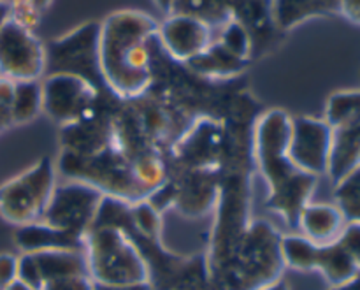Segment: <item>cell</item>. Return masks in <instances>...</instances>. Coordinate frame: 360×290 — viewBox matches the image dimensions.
<instances>
[{"mask_svg":"<svg viewBox=\"0 0 360 290\" xmlns=\"http://www.w3.org/2000/svg\"><path fill=\"white\" fill-rule=\"evenodd\" d=\"M158 42L169 56L178 62H192L202 55L211 41V25L188 14L172 13L158 25Z\"/></svg>","mask_w":360,"mask_h":290,"instance_id":"11","label":"cell"},{"mask_svg":"<svg viewBox=\"0 0 360 290\" xmlns=\"http://www.w3.org/2000/svg\"><path fill=\"white\" fill-rule=\"evenodd\" d=\"M72 278H88L84 252L53 250L18 257V280L34 290Z\"/></svg>","mask_w":360,"mask_h":290,"instance_id":"9","label":"cell"},{"mask_svg":"<svg viewBox=\"0 0 360 290\" xmlns=\"http://www.w3.org/2000/svg\"><path fill=\"white\" fill-rule=\"evenodd\" d=\"M102 203L104 194L72 179L67 185L56 187L41 222L84 239L95 225Z\"/></svg>","mask_w":360,"mask_h":290,"instance_id":"5","label":"cell"},{"mask_svg":"<svg viewBox=\"0 0 360 290\" xmlns=\"http://www.w3.org/2000/svg\"><path fill=\"white\" fill-rule=\"evenodd\" d=\"M336 204L347 220H360V168L336 185Z\"/></svg>","mask_w":360,"mask_h":290,"instance_id":"19","label":"cell"},{"mask_svg":"<svg viewBox=\"0 0 360 290\" xmlns=\"http://www.w3.org/2000/svg\"><path fill=\"white\" fill-rule=\"evenodd\" d=\"M330 290H360V271L355 275V278H352L348 284L341 285V287H333Z\"/></svg>","mask_w":360,"mask_h":290,"instance_id":"26","label":"cell"},{"mask_svg":"<svg viewBox=\"0 0 360 290\" xmlns=\"http://www.w3.org/2000/svg\"><path fill=\"white\" fill-rule=\"evenodd\" d=\"M326 122L330 129L360 123V90H343L330 95L326 109Z\"/></svg>","mask_w":360,"mask_h":290,"instance_id":"18","label":"cell"},{"mask_svg":"<svg viewBox=\"0 0 360 290\" xmlns=\"http://www.w3.org/2000/svg\"><path fill=\"white\" fill-rule=\"evenodd\" d=\"M18 282V257L13 253H0V290Z\"/></svg>","mask_w":360,"mask_h":290,"instance_id":"21","label":"cell"},{"mask_svg":"<svg viewBox=\"0 0 360 290\" xmlns=\"http://www.w3.org/2000/svg\"><path fill=\"white\" fill-rule=\"evenodd\" d=\"M259 290H290V287H288V284L285 280H281V278H278V280L271 282V284L264 285L262 289Z\"/></svg>","mask_w":360,"mask_h":290,"instance_id":"27","label":"cell"},{"mask_svg":"<svg viewBox=\"0 0 360 290\" xmlns=\"http://www.w3.org/2000/svg\"><path fill=\"white\" fill-rule=\"evenodd\" d=\"M169 290H214V287L210 278H202V280L186 282V284H181L178 287H172Z\"/></svg>","mask_w":360,"mask_h":290,"instance_id":"25","label":"cell"},{"mask_svg":"<svg viewBox=\"0 0 360 290\" xmlns=\"http://www.w3.org/2000/svg\"><path fill=\"white\" fill-rule=\"evenodd\" d=\"M158 23L139 11H118L98 32V69L109 92L123 101L146 94L153 81Z\"/></svg>","mask_w":360,"mask_h":290,"instance_id":"1","label":"cell"},{"mask_svg":"<svg viewBox=\"0 0 360 290\" xmlns=\"http://www.w3.org/2000/svg\"><path fill=\"white\" fill-rule=\"evenodd\" d=\"M6 290H34V289L27 287V285H25V284H21V282L18 280V282H14V284L11 285V287H7Z\"/></svg>","mask_w":360,"mask_h":290,"instance_id":"31","label":"cell"},{"mask_svg":"<svg viewBox=\"0 0 360 290\" xmlns=\"http://www.w3.org/2000/svg\"><path fill=\"white\" fill-rule=\"evenodd\" d=\"M42 111L62 125L79 122L98 101V84L70 72H53L42 81Z\"/></svg>","mask_w":360,"mask_h":290,"instance_id":"6","label":"cell"},{"mask_svg":"<svg viewBox=\"0 0 360 290\" xmlns=\"http://www.w3.org/2000/svg\"><path fill=\"white\" fill-rule=\"evenodd\" d=\"M347 222V217L338 204L308 203L299 215L297 229L315 245L323 246L340 238Z\"/></svg>","mask_w":360,"mask_h":290,"instance_id":"12","label":"cell"},{"mask_svg":"<svg viewBox=\"0 0 360 290\" xmlns=\"http://www.w3.org/2000/svg\"><path fill=\"white\" fill-rule=\"evenodd\" d=\"M88 278L94 284L130 285L150 282L148 264L129 229L94 225L84 238Z\"/></svg>","mask_w":360,"mask_h":290,"instance_id":"3","label":"cell"},{"mask_svg":"<svg viewBox=\"0 0 360 290\" xmlns=\"http://www.w3.org/2000/svg\"><path fill=\"white\" fill-rule=\"evenodd\" d=\"M315 270L322 273V277L333 289L348 284L352 278H355L360 267L354 257L350 256V252L336 239L329 245L319 246Z\"/></svg>","mask_w":360,"mask_h":290,"instance_id":"15","label":"cell"},{"mask_svg":"<svg viewBox=\"0 0 360 290\" xmlns=\"http://www.w3.org/2000/svg\"><path fill=\"white\" fill-rule=\"evenodd\" d=\"M340 13H343L354 23L360 25V0H341Z\"/></svg>","mask_w":360,"mask_h":290,"instance_id":"23","label":"cell"},{"mask_svg":"<svg viewBox=\"0 0 360 290\" xmlns=\"http://www.w3.org/2000/svg\"><path fill=\"white\" fill-rule=\"evenodd\" d=\"M157 4H158V6L162 7V9L165 11V13L171 14V11H172V4H174V0H157Z\"/></svg>","mask_w":360,"mask_h":290,"instance_id":"29","label":"cell"},{"mask_svg":"<svg viewBox=\"0 0 360 290\" xmlns=\"http://www.w3.org/2000/svg\"><path fill=\"white\" fill-rule=\"evenodd\" d=\"M14 243L23 253L35 252H53V250H74V252H83L84 239L77 236L69 234L65 231L51 227L44 222H35V224L21 225L18 227Z\"/></svg>","mask_w":360,"mask_h":290,"instance_id":"13","label":"cell"},{"mask_svg":"<svg viewBox=\"0 0 360 290\" xmlns=\"http://www.w3.org/2000/svg\"><path fill=\"white\" fill-rule=\"evenodd\" d=\"M98 32L101 27L97 23H88L67 37L53 42L51 49L46 51V67L51 63L55 65V72L77 74L86 80H90V70L102 81L98 69Z\"/></svg>","mask_w":360,"mask_h":290,"instance_id":"10","label":"cell"},{"mask_svg":"<svg viewBox=\"0 0 360 290\" xmlns=\"http://www.w3.org/2000/svg\"><path fill=\"white\" fill-rule=\"evenodd\" d=\"M44 290H91V282L90 278H72L46 285Z\"/></svg>","mask_w":360,"mask_h":290,"instance_id":"22","label":"cell"},{"mask_svg":"<svg viewBox=\"0 0 360 290\" xmlns=\"http://www.w3.org/2000/svg\"><path fill=\"white\" fill-rule=\"evenodd\" d=\"M14 95V81L0 77V132L13 125L11 118V102Z\"/></svg>","mask_w":360,"mask_h":290,"instance_id":"20","label":"cell"},{"mask_svg":"<svg viewBox=\"0 0 360 290\" xmlns=\"http://www.w3.org/2000/svg\"><path fill=\"white\" fill-rule=\"evenodd\" d=\"M9 16V7H7V2H0V25L6 18Z\"/></svg>","mask_w":360,"mask_h":290,"instance_id":"30","label":"cell"},{"mask_svg":"<svg viewBox=\"0 0 360 290\" xmlns=\"http://www.w3.org/2000/svg\"><path fill=\"white\" fill-rule=\"evenodd\" d=\"M55 165L48 157L0 187V217L9 224L41 222L56 189Z\"/></svg>","mask_w":360,"mask_h":290,"instance_id":"4","label":"cell"},{"mask_svg":"<svg viewBox=\"0 0 360 290\" xmlns=\"http://www.w3.org/2000/svg\"><path fill=\"white\" fill-rule=\"evenodd\" d=\"M42 111V84L41 81H16L11 102L13 123H27Z\"/></svg>","mask_w":360,"mask_h":290,"instance_id":"17","label":"cell"},{"mask_svg":"<svg viewBox=\"0 0 360 290\" xmlns=\"http://www.w3.org/2000/svg\"><path fill=\"white\" fill-rule=\"evenodd\" d=\"M32 4H34L35 9H37L39 13H42V11H46L49 6H51L53 0H32Z\"/></svg>","mask_w":360,"mask_h":290,"instance_id":"28","label":"cell"},{"mask_svg":"<svg viewBox=\"0 0 360 290\" xmlns=\"http://www.w3.org/2000/svg\"><path fill=\"white\" fill-rule=\"evenodd\" d=\"M91 290H153L150 282H143V284H130V285H104V284H94L91 282Z\"/></svg>","mask_w":360,"mask_h":290,"instance_id":"24","label":"cell"},{"mask_svg":"<svg viewBox=\"0 0 360 290\" xmlns=\"http://www.w3.org/2000/svg\"><path fill=\"white\" fill-rule=\"evenodd\" d=\"M360 168V123L333 129V144L327 175L334 183L343 182Z\"/></svg>","mask_w":360,"mask_h":290,"instance_id":"14","label":"cell"},{"mask_svg":"<svg viewBox=\"0 0 360 290\" xmlns=\"http://www.w3.org/2000/svg\"><path fill=\"white\" fill-rule=\"evenodd\" d=\"M281 259L285 267H292L297 271H315L319 245L302 234L281 236L280 243Z\"/></svg>","mask_w":360,"mask_h":290,"instance_id":"16","label":"cell"},{"mask_svg":"<svg viewBox=\"0 0 360 290\" xmlns=\"http://www.w3.org/2000/svg\"><path fill=\"white\" fill-rule=\"evenodd\" d=\"M292 118L283 109H271L260 116L255 129V153L269 187L267 206L285 224L297 227L302 208L311 201L319 178L301 171L287 153Z\"/></svg>","mask_w":360,"mask_h":290,"instance_id":"2","label":"cell"},{"mask_svg":"<svg viewBox=\"0 0 360 290\" xmlns=\"http://www.w3.org/2000/svg\"><path fill=\"white\" fill-rule=\"evenodd\" d=\"M333 144V129L326 120L311 116L292 118L287 153L301 171L311 176L327 175Z\"/></svg>","mask_w":360,"mask_h":290,"instance_id":"8","label":"cell"},{"mask_svg":"<svg viewBox=\"0 0 360 290\" xmlns=\"http://www.w3.org/2000/svg\"><path fill=\"white\" fill-rule=\"evenodd\" d=\"M46 70V49L32 30L9 16L0 25V77L35 81Z\"/></svg>","mask_w":360,"mask_h":290,"instance_id":"7","label":"cell"}]
</instances>
